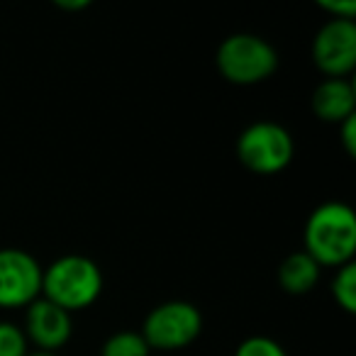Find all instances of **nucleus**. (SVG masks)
Returning a JSON list of instances; mask_svg holds the SVG:
<instances>
[{
  "label": "nucleus",
  "mask_w": 356,
  "mask_h": 356,
  "mask_svg": "<svg viewBox=\"0 0 356 356\" xmlns=\"http://www.w3.org/2000/svg\"><path fill=\"white\" fill-rule=\"evenodd\" d=\"M302 252L317 266L339 268L354 261L356 254V215L351 205L327 200L307 215L302 232Z\"/></svg>",
  "instance_id": "f257e3e1"
},
{
  "label": "nucleus",
  "mask_w": 356,
  "mask_h": 356,
  "mask_svg": "<svg viewBox=\"0 0 356 356\" xmlns=\"http://www.w3.org/2000/svg\"><path fill=\"white\" fill-rule=\"evenodd\" d=\"M103 293V271L90 257L64 254L42 271V298L66 312L86 310Z\"/></svg>",
  "instance_id": "f03ea898"
},
{
  "label": "nucleus",
  "mask_w": 356,
  "mask_h": 356,
  "mask_svg": "<svg viewBox=\"0 0 356 356\" xmlns=\"http://www.w3.org/2000/svg\"><path fill=\"white\" fill-rule=\"evenodd\" d=\"M215 64L225 81L234 86H257L271 79L278 69V51L268 40L252 32H237L222 40Z\"/></svg>",
  "instance_id": "7ed1b4c3"
},
{
  "label": "nucleus",
  "mask_w": 356,
  "mask_h": 356,
  "mask_svg": "<svg viewBox=\"0 0 356 356\" xmlns=\"http://www.w3.org/2000/svg\"><path fill=\"white\" fill-rule=\"evenodd\" d=\"M237 159L247 171L259 176H273L288 168L296 154L293 137L283 124L271 120H259L239 132L237 137Z\"/></svg>",
  "instance_id": "20e7f679"
},
{
  "label": "nucleus",
  "mask_w": 356,
  "mask_h": 356,
  "mask_svg": "<svg viewBox=\"0 0 356 356\" xmlns=\"http://www.w3.org/2000/svg\"><path fill=\"white\" fill-rule=\"evenodd\" d=\"M203 332V312L188 300H168L156 305L147 317L139 334L149 349L178 351L191 346Z\"/></svg>",
  "instance_id": "39448f33"
},
{
  "label": "nucleus",
  "mask_w": 356,
  "mask_h": 356,
  "mask_svg": "<svg viewBox=\"0 0 356 356\" xmlns=\"http://www.w3.org/2000/svg\"><path fill=\"white\" fill-rule=\"evenodd\" d=\"M42 264L17 247L0 249V307L17 310L42 296Z\"/></svg>",
  "instance_id": "423d86ee"
},
{
  "label": "nucleus",
  "mask_w": 356,
  "mask_h": 356,
  "mask_svg": "<svg viewBox=\"0 0 356 356\" xmlns=\"http://www.w3.org/2000/svg\"><path fill=\"white\" fill-rule=\"evenodd\" d=\"M310 56L327 79H349L356 69L354 20H327L312 40Z\"/></svg>",
  "instance_id": "0eeeda50"
},
{
  "label": "nucleus",
  "mask_w": 356,
  "mask_h": 356,
  "mask_svg": "<svg viewBox=\"0 0 356 356\" xmlns=\"http://www.w3.org/2000/svg\"><path fill=\"white\" fill-rule=\"evenodd\" d=\"M22 332H25L27 341L37 346V351L56 354V349H61L74 334V320H71V312L40 296L25 307Z\"/></svg>",
  "instance_id": "6e6552de"
},
{
  "label": "nucleus",
  "mask_w": 356,
  "mask_h": 356,
  "mask_svg": "<svg viewBox=\"0 0 356 356\" xmlns=\"http://www.w3.org/2000/svg\"><path fill=\"white\" fill-rule=\"evenodd\" d=\"M310 108L317 120L341 124L356 115V88L349 79H325L312 90Z\"/></svg>",
  "instance_id": "1a4fd4ad"
},
{
  "label": "nucleus",
  "mask_w": 356,
  "mask_h": 356,
  "mask_svg": "<svg viewBox=\"0 0 356 356\" xmlns=\"http://www.w3.org/2000/svg\"><path fill=\"white\" fill-rule=\"evenodd\" d=\"M322 268L307 257L305 252H293L278 264V286L288 293V296H307L320 281Z\"/></svg>",
  "instance_id": "9d476101"
},
{
  "label": "nucleus",
  "mask_w": 356,
  "mask_h": 356,
  "mask_svg": "<svg viewBox=\"0 0 356 356\" xmlns=\"http://www.w3.org/2000/svg\"><path fill=\"white\" fill-rule=\"evenodd\" d=\"M152 349L147 346L144 337L134 330H120L110 334L100 346V356H149Z\"/></svg>",
  "instance_id": "9b49d317"
},
{
  "label": "nucleus",
  "mask_w": 356,
  "mask_h": 356,
  "mask_svg": "<svg viewBox=\"0 0 356 356\" xmlns=\"http://www.w3.org/2000/svg\"><path fill=\"white\" fill-rule=\"evenodd\" d=\"M330 291L337 305H339L346 315H354L356 312V264L354 261L337 268Z\"/></svg>",
  "instance_id": "f8f14e48"
},
{
  "label": "nucleus",
  "mask_w": 356,
  "mask_h": 356,
  "mask_svg": "<svg viewBox=\"0 0 356 356\" xmlns=\"http://www.w3.org/2000/svg\"><path fill=\"white\" fill-rule=\"evenodd\" d=\"M30 341L15 322H0V356H27Z\"/></svg>",
  "instance_id": "ddd939ff"
},
{
  "label": "nucleus",
  "mask_w": 356,
  "mask_h": 356,
  "mask_svg": "<svg viewBox=\"0 0 356 356\" xmlns=\"http://www.w3.org/2000/svg\"><path fill=\"white\" fill-rule=\"evenodd\" d=\"M234 356H288V354L276 339L264 337V334H254V337H247V339L234 349Z\"/></svg>",
  "instance_id": "4468645a"
},
{
  "label": "nucleus",
  "mask_w": 356,
  "mask_h": 356,
  "mask_svg": "<svg viewBox=\"0 0 356 356\" xmlns=\"http://www.w3.org/2000/svg\"><path fill=\"white\" fill-rule=\"evenodd\" d=\"M317 8L330 13L332 20H354L356 17L354 0H317Z\"/></svg>",
  "instance_id": "2eb2a0df"
},
{
  "label": "nucleus",
  "mask_w": 356,
  "mask_h": 356,
  "mask_svg": "<svg viewBox=\"0 0 356 356\" xmlns=\"http://www.w3.org/2000/svg\"><path fill=\"white\" fill-rule=\"evenodd\" d=\"M337 127H339L346 156H356V115H351L349 120H344V122L337 124Z\"/></svg>",
  "instance_id": "dca6fc26"
},
{
  "label": "nucleus",
  "mask_w": 356,
  "mask_h": 356,
  "mask_svg": "<svg viewBox=\"0 0 356 356\" xmlns=\"http://www.w3.org/2000/svg\"><path fill=\"white\" fill-rule=\"evenodd\" d=\"M54 6L61 10H86L90 6V0H56Z\"/></svg>",
  "instance_id": "f3484780"
},
{
  "label": "nucleus",
  "mask_w": 356,
  "mask_h": 356,
  "mask_svg": "<svg viewBox=\"0 0 356 356\" xmlns=\"http://www.w3.org/2000/svg\"><path fill=\"white\" fill-rule=\"evenodd\" d=\"M27 356H59V354H51V351H30Z\"/></svg>",
  "instance_id": "a211bd4d"
}]
</instances>
